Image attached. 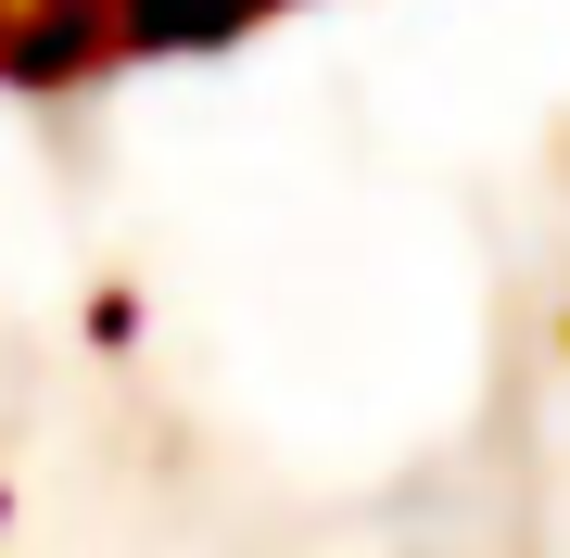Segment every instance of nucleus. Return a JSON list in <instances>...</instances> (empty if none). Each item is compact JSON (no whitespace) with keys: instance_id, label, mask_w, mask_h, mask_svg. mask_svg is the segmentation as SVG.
I'll list each match as a JSON object with an SVG mask.
<instances>
[{"instance_id":"nucleus-3","label":"nucleus","mask_w":570,"mask_h":558,"mask_svg":"<svg viewBox=\"0 0 570 558\" xmlns=\"http://www.w3.org/2000/svg\"><path fill=\"white\" fill-rule=\"evenodd\" d=\"M254 13H266V26H292V13H317V0H254Z\"/></svg>"},{"instance_id":"nucleus-2","label":"nucleus","mask_w":570,"mask_h":558,"mask_svg":"<svg viewBox=\"0 0 570 558\" xmlns=\"http://www.w3.org/2000/svg\"><path fill=\"white\" fill-rule=\"evenodd\" d=\"M242 39H266L254 0H115V51H127V77H153V63H228Z\"/></svg>"},{"instance_id":"nucleus-1","label":"nucleus","mask_w":570,"mask_h":558,"mask_svg":"<svg viewBox=\"0 0 570 558\" xmlns=\"http://www.w3.org/2000/svg\"><path fill=\"white\" fill-rule=\"evenodd\" d=\"M127 77L115 51V0H0V89H102Z\"/></svg>"}]
</instances>
